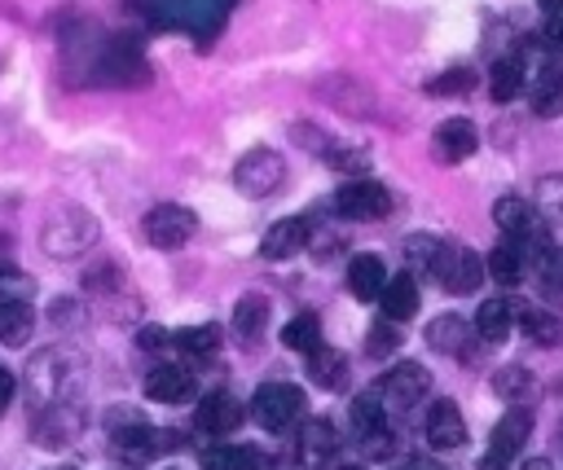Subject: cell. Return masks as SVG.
I'll list each match as a JSON object with an SVG mask.
<instances>
[{"mask_svg":"<svg viewBox=\"0 0 563 470\" xmlns=\"http://www.w3.org/2000/svg\"><path fill=\"white\" fill-rule=\"evenodd\" d=\"M334 470H365V466H334Z\"/></svg>","mask_w":563,"mask_h":470,"instance_id":"46","label":"cell"},{"mask_svg":"<svg viewBox=\"0 0 563 470\" xmlns=\"http://www.w3.org/2000/svg\"><path fill=\"white\" fill-rule=\"evenodd\" d=\"M242 413H246V409H242L229 391H211V395L198 400L194 422H198V430H207V435H229V430L242 426Z\"/></svg>","mask_w":563,"mask_h":470,"instance_id":"18","label":"cell"},{"mask_svg":"<svg viewBox=\"0 0 563 470\" xmlns=\"http://www.w3.org/2000/svg\"><path fill=\"white\" fill-rule=\"evenodd\" d=\"M528 435H532V413L523 404H510V413H501L497 426H493V435H488V452L501 457V461H510L528 444Z\"/></svg>","mask_w":563,"mask_h":470,"instance_id":"17","label":"cell"},{"mask_svg":"<svg viewBox=\"0 0 563 470\" xmlns=\"http://www.w3.org/2000/svg\"><path fill=\"white\" fill-rule=\"evenodd\" d=\"M506 466H510V461H501V457H493V452L479 457V470H506Z\"/></svg>","mask_w":563,"mask_h":470,"instance_id":"43","label":"cell"},{"mask_svg":"<svg viewBox=\"0 0 563 470\" xmlns=\"http://www.w3.org/2000/svg\"><path fill=\"white\" fill-rule=\"evenodd\" d=\"M515 325L523 329L528 343L537 347H559L563 343V321L550 307H515Z\"/></svg>","mask_w":563,"mask_h":470,"instance_id":"23","label":"cell"},{"mask_svg":"<svg viewBox=\"0 0 563 470\" xmlns=\"http://www.w3.org/2000/svg\"><path fill=\"white\" fill-rule=\"evenodd\" d=\"M471 325L457 316V312H444V316H435L431 325H427V343L435 347V351H444V356H471Z\"/></svg>","mask_w":563,"mask_h":470,"instance_id":"21","label":"cell"},{"mask_svg":"<svg viewBox=\"0 0 563 470\" xmlns=\"http://www.w3.org/2000/svg\"><path fill=\"white\" fill-rule=\"evenodd\" d=\"M396 347H400L396 321H378V325L365 334V351H369V356H387V351H396Z\"/></svg>","mask_w":563,"mask_h":470,"instance_id":"38","label":"cell"},{"mask_svg":"<svg viewBox=\"0 0 563 470\" xmlns=\"http://www.w3.org/2000/svg\"><path fill=\"white\" fill-rule=\"evenodd\" d=\"M541 35H545V44H550V48H559V53H563V13H554V18H545V26H541Z\"/></svg>","mask_w":563,"mask_h":470,"instance_id":"40","label":"cell"},{"mask_svg":"<svg viewBox=\"0 0 563 470\" xmlns=\"http://www.w3.org/2000/svg\"><path fill=\"white\" fill-rule=\"evenodd\" d=\"M440 246H444V242H440L435 233H409V242H405V259H409L413 268H422V272H427V268L435 264Z\"/></svg>","mask_w":563,"mask_h":470,"instance_id":"35","label":"cell"},{"mask_svg":"<svg viewBox=\"0 0 563 470\" xmlns=\"http://www.w3.org/2000/svg\"><path fill=\"white\" fill-rule=\"evenodd\" d=\"M264 325H268V299L264 294H242L238 307H233V334L246 347H255L264 338Z\"/></svg>","mask_w":563,"mask_h":470,"instance_id":"25","label":"cell"},{"mask_svg":"<svg viewBox=\"0 0 563 470\" xmlns=\"http://www.w3.org/2000/svg\"><path fill=\"white\" fill-rule=\"evenodd\" d=\"M97 233H101V224L84 211V206H57V211H48L44 215V224H40V246H44V255H53V259H75V255H84L92 242H97Z\"/></svg>","mask_w":563,"mask_h":470,"instance_id":"1","label":"cell"},{"mask_svg":"<svg viewBox=\"0 0 563 470\" xmlns=\"http://www.w3.org/2000/svg\"><path fill=\"white\" fill-rule=\"evenodd\" d=\"M13 387H18V382H13V373L0 365V413H4V409H9V400H13Z\"/></svg>","mask_w":563,"mask_h":470,"instance_id":"41","label":"cell"},{"mask_svg":"<svg viewBox=\"0 0 563 470\" xmlns=\"http://www.w3.org/2000/svg\"><path fill=\"white\" fill-rule=\"evenodd\" d=\"M493 224L510 237V246L537 250V246L550 242V224H545V220L537 215V206H532L528 198H519V193H501V198L493 202Z\"/></svg>","mask_w":563,"mask_h":470,"instance_id":"4","label":"cell"},{"mask_svg":"<svg viewBox=\"0 0 563 470\" xmlns=\"http://www.w3.org/2000/svg\"><path fill=\"white\" fill-rule=\"evenodd\" d=\"M471 83H475V70H471V66H453V70H444L440 79H431V83H427V92L449 97V92H466Z\"/></svg>","mask_w":563,"mask_h":470,"instance_id":"37","label":"cell"},{"mask_svg":"<svg viewBox=\"0 0 563 470\" xmlns=\"http://www.w3.org/2000/svg\"><path fill=\"white\" fill-rule=\"evenodd\" d=\"M537 4H541L550 18H554V13H563V0H537Z\"/></svg>","mask_w":563,"mask_h":470,"instance_id":"45","label":"cell"},{"mask_svg":"<svg viewBox=\"0 0 563 470\" xmlns=\"http://www.w3.org/2000/svg\"><path fill=\"white\" fill-rule=\"evenodd\" d=\"M528 105L537 119H559L563 114V61H545L532 92H528Z\"/></svg>","mask_w":563,"mask_h":470,"instance_id":"19","label":"cell"},{"mask_svg":"<svg viewBox=\"0 0 563 470\" xmlns=\"http://www.w3.org/2000/svg\"><path fill=\"white\" fill-rule=\"evenodd\" d=\"M295 457H299V466H325L334 452H339V430L325 422V417H308V422H299V439H295Z\"/></svg>","mask_w":563,"mask_h":470,"instance_id":"16","label":"cell"},{"mask_svg":"<svg viewBox=\"0 0 563 470\" xmlns=\"http://www.w3.org/2000/svg\"><path fill=\"white\" fill-rule=\"evenodd\" d=\"M136 343H141L145 351H163V347H172V334H167V329H158V325H145V329L136 334Z\"/></svg>","mask_w":563,"mask_h":470,"instance_id":"39","label":"cell"},{"mask_svg":"<svg viewBox=\"0 0 563 470\" xmlns=\"http://www.w3.org/2000/svg\"><path fill=\"white\" fill-rule=\"evenodd\" d=\"M484 343H506V334L515 329V303L510 299H484L479 312H475V325H471Z\"/></svg>","mask_w":563,"mask_h":470,"instance_id":"22","label":"cell"},{"mask_svg":"<svg viewBox=\"0 0 563 470\" xmlns=\"http://www.w3.org/2000/svg\"><path fill=\"white\" fill-rule=\"evenodd\" d=\"M31 294H35L31 277H22V268H13V264H0V303H18Z\"/></svg>","mask_w":563,"mask_h":470,"instance_id":"36","label":"cell"},{"mask_svg":"<svg viewBox=\"0 0 563 470\" xmlns=\"http://www.w3.org/2000/svg\"><path fill=\"white\" fill-rule=\"evenodd\" d=\"M202 470H264V457L251 444H207Z\"/></svg>","mask_w":563,"mask_h":470,"instance_id":"24","label":"cell"},{"mask_svg":"<svg viewBox=\"0 0 563 470\" xmlns=\"http://www.w3.org/2000/svg\"><path fill=\"white\" fill-rule=\"evenodd\" d=\"M194 391H198V382L185 365H154L145 373V395L158 404H185V400H194Z\"/></svg>","mask_w":563,"mask_h":470,"instance_id":"15","label":"cell"},{"mask_svg":"<svg viewBox=\"0 0 563 470\" xmlns=\"http://www.w3.org/2000/svg\"><path fill=\"white\" fill-rule=\"evenodd\" d=\"M312 242V228H308V220L303 215H286V220H277L268 233H264V242H260V255L264 259H295L303 246Z\"/></svg>","mask_w":563,"mask_h":470,"instance_id":"14","label":"cell"},{"mask_svg":"<svg viewBox=\"0 0 563 470\" xmlns=\"http://www.w3.org/2000/svg\"><path fill=\"white\" fill-rule=\"evenodd\" d=\"M167 444H176V435L154 430L145 422H128L123 430H114V452L123 466H150L158 452H167Z\"/></svg>","mask_w":563,"mask_h":470,"instance_id":"10","label":"cell"},{"mask_svg":"<svg viewBox=\"0 0 563 470\" xmlns=\"http://www.w3.org/2000/svg\"><path fill=\"white\" fill-rule=\"evenodd\" d=\"M383 281H387V268H383L378 255H352V264H347V290L356 299H365V303L378 299Z\"/></svg>","mask_w":563,"mask_h":470,"instance_id":"26","label":"cell"},{"mask_svg":"<svg viewBox=\"0 0 563 470\" xmlns=\"http://www.w3.org/2000/svg\"><path fill=\"white\" fill-rule=\"evenodd\" d=\"M343 369H347L343 351H334V347H325V343L308 351V378H312L321 391H334V387H339V378H343Z\"/></svg>","mask_w":563,"mask_h":470,"instance_id":"29","label":"cell"},{"mask_svg":"<svg viewBox=\"0 0 563 470\" xmlns=\"http://www.w3.org/2000/svg\"><path fill=\"white\" fill-rule=\"evenodd\" d=\"M405 470H444V466L431 461V457H413V461H405Z\"/></svg>","mask_w":563,"mask_h":470,"instance_id":"42","label":"cell"},{"mask_svg":"<svg viewBox=\"0 0 563 470\" xmlns=\"http://www.w3.org/2000/svg\"><path fill=\"white\" fill-rule=\"evenodd\" d=\"M484 277H493L497 286H515V281L523 277V259H519V250H515L510 242L493 246V255L484 259Z\"/></svg>","mask_w":563,"mask_h":470,"instance_id":"32","label":"cell"},{"mask_svg":"<svg viewBox=\"0 0 563 470\" xmlns=\"http://www.w3.org/2000/svg\"><path fill=\"white\" fill-rule=\"evenodd\" d=\"M422 435L431 448L449 452V448H462L466 444V422H462V409L453 400H435L422 417Z\"/></svg>","mask_w":563,"mask_h":470,"instance_id":"11","label":"cell"},{"mask_svg":"<svg viewBox=\"0 0 563 470\" xmlns=\"http://www.w3.org/2000/svg\"><path fill=\"white\" fill-rule=\"evenodd\" d=\"M519 88H523V61H519V53L497 57V61H493V75H488V97H493L497 105H506V101L519 97Z\"/></svg>","mask_w":563,"mask_h":470,"instance_id":"27","label":"cell"},{"mask_svg":"<svg viewBox=\"0 0 563 470\" xmlns=\"http://www.w3.org/2000/svg\"><path fill=\"white\" fill-rule=\"evenodd\" d=\"M435 281H440V290L444 294H475L479 290V281H484V259L471 250V246H440V255H435V264L427 268Z\"/></svg>","mask_w":563,"mask_h":470,"instance_id":"7","label":"cell"},{"mask_svg":"<svg viewBox=\"0 0 563 470\" xmlns=\"http://www.w3.org/2000/svg\"><path fill=\"white\" fill-rule=\"evenodd\" d=\"M431 149L440 163H462L479 149V127L471 119H444L435 132H431Z\"/></svg>","mask_w":563,"mask_h":470,"instance_id":"12","label":"cell"},{"mask_svg":"<svg viewBox=\"0 0 563 470\" xmlns=\"http://www.w3.org/2000/svg\"><path fill=\"white\" fill-rule=\"evenodd\" d=\"M303 413H308V400H303V391H299L295 382H264V387H255V395H251V417H255L268 435H282V430L299 426Z\"/></svg>","mask_w":563,"mask_h":470,"instance_id":"3","label":"cell"},{"mask_svg":"<svg viewBox=\"0 0 563 470\" xmlns=\"http://www.w3.org/2000/svg\"><path fill=\"white\" fill-rule=\"evenodd\" d=\"M378 303H383V321H409L418 312V281H413V272L387 277L383 290H378Z\"/></svg>","mask_w":563,"mask_h":470,"instance_id":"20","label":"cell"},{"mask_svg":"<svg viewBox=\"0 0 563 470\" xmlns=\"http://www.w3.org/2000/svg\"><path fill=\"white\" fill-rule=\"evenodd\" d=\"M172 347L185 351V356H216V347H220V325H189V329H176V334H172Z\"/></svg>","mask_w":563,"mask_h":470,"instance_id":"33","label":"cell"},{"mask_svg":"<svg viewBox=\"0 0 563 470\" xmlns=\"http://www.w3.org/2000/svg\"><path fill=\"white\" fill-rule=\"evenodd\" d=\"M334 211H339L343 220L369 224V220H383V215L391 211V193H387V184L361 176V180H352V184H343V189L334 193Z\"/></svg>","mask_w":563,"mask_h":470,"instance_id":"9","label":"cell"},{"mask_svg":"<svg viewBox=\"0 0 563 470\" xmlns=\"http://www.w3.org/2000/svg\"><path fill=\"white\" fill-rule=\"evenodd\" d=\"M528 255H532V259H528L532 286L541 290V299H545V303L563 307V246L545 242V246H537V250H528Z\"/></svg>","mask_w":563,"mask_h":470,"instance_id":"13","label":"cell"},{"mask_svg":"<svg viewBox=\"0 0 563 470\" xmlns=\"http://www.w3.org/2000/svg\"><path fill=\"white\" fill-rule=\"evenodd\" d=\"M347 430H352L356 448H361L369 461H383V457L396 452V430H391V422H387V413H383V404H378L374 391H365V395L352 400V409H347Z\"/></svg>","mask_w":563,"mask_h":470,"instance_id":"2","label":"cell"},{"mask_svg":"<svg viewBox=\"0 0 563 470\" xmlns=\"http://www.w3.org/2000/svg\"><path fill=\"white\" fill-rule=\"evenodd\" d=\"M282 343L290 347V351H312V347H321V321L312 316V312H299V316H290L286 325H282Z\"/></svg>","mask_w":563,"mask_h":470,"instance_id":"31","label":"cell"},{"mask_svg":"<svg viewBox=\"0 0 563 470\" xmlns=\"http://www.w3.org/2000/svg\"><path fill=\"white\" fill-rule=\"evenodd\" d=\"M427 387H431V373H427L418 360H400V365H391V369L378 378L374 395H378L383 413H409L413 404H422Z\"/></svg>","mask_w":563,"mask_h":470,"instance_id":"5","label":"cell"},{"mask_svg":"<svg viewBox=\"0 0 563 470\" xmlns=\"http://www.w3.org/2000/svg\"><path fill=\"white\" fill-rule=\"evenodd\" d=\"M532 206L545 224L563 228V171H550L537 180V193H532Z\"/></svg>","mask_w":563,"mask_h":470,"instance_id":"30","label":"cell"},{"mask_svg":"<svg viewBox=\"0 0 563 470\" xmlns=\"http://www.w3.org/2000/svg\"><path fill=\"white\" fill-rule=\"evenodd\" d=\"M141 233H145V242L158 246V250H180V246L198 233V215H194L189 206H180V202H158V206L145 211Z\"/></svg>","mask_w":563,"mask_h":470,"instance_id":"6","label":"cell"},{"mask_svg":"<svg viewBox=\"0 0 563 470\" xmlns=\"http://www.w3.org/2000/svg\"><path fill=\"white\" fill-rule=\"evenodd\" d=\"M31 329H35V307H31V299L0 303V343L18 347V343L31 338Z\"/></svg>","mask_w":563,"mask_h":470,"instance_id":"28","label":"cell"},{"mask_svg":"<svg viewBox=\"0 0 563 470\" xmlns=\"http://www.w3.org/2000/svg\"><path fill=\"white\" fill-rule=\"evenodd\" d=\"M282 180H286V163H282V154H273L264 145L260 149H246L238 158V167H233V184L246 198H268V193L282 189Z\"/></svg>","mask_w":563,"mask_h":470,"instance_id":"8","label":"cell"},{"mask_svg":"<svg viewBox=\"0 0 563 470\" xmlns=\"http://www.w3.org/2000/svg\"><path fill=\"white\" fill-rule=\"evenodd\" d=\"M519 470H554V466H550V461H545V457H528V461H523V466H519Z\"/></svg>","mask_w":563,"mask_h":470,"instance_id":"44","label":"cell"},{"mask_svg":"<svg viewBox=\"0 0 563 470\" xmlns=\"http://www.w3.org/2000/svg\"><path fill=\"white\" fill-rule=\"evenodd\" d=\"M493 391H497L506 404H523V400L532 395V373H528L523 365H501V369L493 373Z\"/></svg>","mask_w":563,"mask_h":470,"instance_id":"34","label":"cell"}]
</instances>
